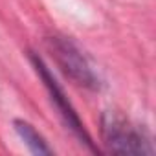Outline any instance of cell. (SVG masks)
Returning <instances> with one entry per match:
<instances>
[{
    "instance_id": "obj_3",
    "label": "cell",
    "mask_w": 156,
    "mask_h": 156,
    "mask_svg": "<svg viewBox=\"0 0 156 156\" xmlns=\"http://www.w3.org/2000/svg\"><path fill=\"white\" fill-rule=\"evenodd\" d=\"M30 61H31L35 72L39 73V77L42 79L44 87L48 88L51 101L55 103L57 110H59L61 116L64 118V121H66V125L70 127V130H72L77 138H79L90 151H96V147H94V143H92V138L88 136V132H87L83 121L79 119V116H77L75 108L72 107V103H70L68 98L64 96V92H62V88L59 87V83L55 81V77H53V73L50 72V68H48V66L44 64V61H42L39 55H35V53H30Z\"/></svg>"
},
{
    "instance_id": "obj_1",
    "label": "cell",
    "mask_w": 156,
    "mask_h": 156,
    "mask_svg": "<svg viewBox=\"0 0 156 156\" xmlns=\"http://www.w3.org/2000/svg\"><path fill=\"white\" fill-rule=\"evenodd\" d=\"M103 143L114 154H152L147 134L118 112H105L101 118Z\"/></svg>"
},
{
    "instance_id": "obj_2",
    "label": "cell",
    "mask_w": 156,
    "mask_h": 156,
    "mask_svg": "<svg viewBox=\"0 0 156 156\" xmlns=\"http://www.w3.org/2000/svg\"><path fill=\"white\" fill-rule=\"evenodd\" d=\"M46 48L50 51V55L53 57L55 64L59 66V70L72 79L75 85L96 90L99 88V77L94 72V68L90 66V62L87 61V57L81 53V50L77 48L70 39L66 37H48L46 39Z\"/></svg>"
},
{
    "instance_id": "obj_4",
    "label": "cell",
    "mask_w": 156,
    "mask_h": 156,
    "mask_svg": "<svg viewBox=\"0 0 156 156\" xmlns=\"http://www.w3.org/2000/svg\"><path fill=\"white\" fill-rule=\"evenodd\" d=\"M15 130L20 136V140L24 141V145L33 152V154H51L53 151L48 147V143L44 141V138L33 129V125H30L24 119H15Z\"/></svg>"
}]
</instances>
